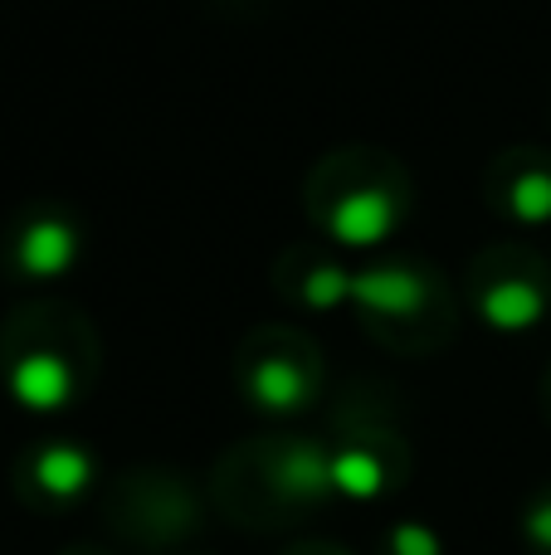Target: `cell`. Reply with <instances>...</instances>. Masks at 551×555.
<instances>
[{"label":"cell","instance_id":"6da1fadb","mask_svg":"<svg viewBox=\"0 0 551 555\" xmlns=\"http://www.w3.org/2000/svg\"><path fill=\"white\" fill-rule=\"evenodd\" d=\"M98 375V336L64 302H25L0 326V380L29 414H64Z\"/></svg>","mask_w":551,"mask_h":555},{"label":"cell","instance_id":"9c48e42d","mask_svg":"<svg viewBox=\"0 0 551 555\" xmlns=\"http://www.w3.org/2000/svg\"><path fill=\"white\" fill-rule=\"evenodd\" d=\"M484 201L494 205V215L523 224V230L551 224V156L527 142L498 152L484 171Z\"/></svg>","mask_w":551,"mask_h":555},{"label":"cell","instance_id":"8fae6325","mask_svg":"<svg viewBox=\"0 0 551 555\" xmlns=\"http://www.w3.org/2000/svg\"><path fill=\"white\" fill-rule=\"evenodd\" d=\"M351 273L357 269H347L332 249L293 244V249H283V259L273 263V287H279L293 307L337 312V307H351Z\"/></svg>","mask_w":551,"mask_h":555},{"label":"cell","instance_id":"3957f363","mask_svg":"<svg viewBox=\"0 0 551 555\" xmlns=\"http://www.w3.org/2000/svg\"><path fill=\"white\" fill-rule=\"evenodd\" d=\"M351 312L381 346L425 356L454 336L459 302L449 283L420 259H381L351 273Z\"/></svg>","mask_w":551,"mask_h":555},{"label":"cell","instance_id":"7c38bea8","mask_svg":"<svg viewBox=\"0 0 551 555\" xmlns=\"http://www.w3.org/2000/svg\"><path fill=\"white\" fill-rule=\"evenodd\" d=\"M386 555H439V541L430 527H415V521H400L386 537Z\"/></svg>","mask_w":551,"mask_h":555},{"label":"cell","instance_id":"52a82bcc","mask_svg":"<svg viewBox=\"0 0 551 555\" xmlns=\"http://www.w3.org/2000/svg\"><path fill=\"white\" fill-rule=\"evenodd\" d=\"M244 459L254 463V478L264 488V502L273 512H303L318 507L332 488V453L328 443L312 439H264L254 449H244Z\"/></svg>","mask_w":551,"mask_h":555},{"label":"cell","instance_id":"5b68a950","mask_svg":"<svg viewBox=\"0 0 551 555\" xmlns=\"http://www.w3.org/2000/svg\"><path fill=\"white\" fill-rule=\"evenodd\" d=\"M469 307L498 336H527L551 312V269L523 244H494L469 263Z\"/></svg>","mask_w":551,"mask_h":555},{"label":"cell","instance_id":"7a4b0ae2","mask_svg":"<svg viewBox=\"0 0 551 555\" xmlns=\"http://www.w3.org/2000/svg\"><path fill=\"white\" fill-rule=\"evenodd\" d=\"M308 215L337 249H381L410 215V176L376 146H337L308 176Z\"/></svg>","mask_w":551,"mask_h":555},{"label":"cell","instance_id":"30bf717a","mask_svg":"<svg viewBox=\"0 0 551 555\" xmlns=\"http://www.w3.org/2000/svg\"><path fill=\"white\" fill-rule=\"evenodd\" d=\"M15 482L39 507H68L93 488V453L74 439H44L20 459Z\"/></svg>","mask_w":551,"mask_h":555},{"label":"cell","instance_id":"ba28073f","mask_svg":"<svg viewBox=\"0 0 551 555\" xmlns=\"http://www.w3.org/2000/svg\"><path fill=\"white\" fill-rule=\"evenodd\" d=\"M328 453H332V488L357 502L381 498L396 482L400 463H406V443H400V434L390 424H361V420H342Z\"/></svg>","mask_w":551,"mask_h":555},{"label":"cell","instance_id":"2e32d148","mask_svg":"<svg viewBox=\"0 0 551 555\" xmlns=\"http://www.w3.org/2000/svg\"><path fill=\"white\" fill-rule=\"evenodd\" d=\"M318 555H337V551H318Z\"/></svg>","mask_w":551,"mask_h":555},{"label":"cell","instance_id":"9a60e30c","mask_svg":"<svg viewBox=\"0 0 551 555\" xmlns=\"http://www.w3.org/2000/svg\"><path fill=\"white\" fill-rule=\"evenodd\" d=\"M68 555H93V551H68Z\"/></svg>","mask_w":551,"mask_h":555},{"label":"cell","instance_id":"277c9868","mask_svg":"<svg viewBox=\"0 0 551 555\" xmlns=\"http://www.w3.org/2000/svg\"><path fill=\"white\" fill-rule=\"evenodd\" d=\"M234 385L249 410L269 420H293L318 400L322 356L293 326H254L234 351Z\"/></svg>","mask_w":551,"mask_h":555},{"label":"cell","instance_id":"5bb4252c","mask_svg":"<svg viewBox=\"0 0 551 555\" xmlns=\"http://www.w3.org/2000/svg\"><path fill=\"white\" fill-rule=\"evenodd\" d=\"M547 410H551V371H547Z\"/></svg>","mask_w":551,"mask_h":555},{"label":"cell","instance_id":"4fadbf2b","mask_svg":"<svg viewBox=\"0 0 551 555\" xmlns=\"http://www.w3.org/2000/svg\"><path fill=\"white\" fill-rule=\"evenodd\" d=\"M523 531L537 551L551 555V488L533 498V507H527V517H523Z\"/></svg>","mask_w":551,"mask_h":555},{"label":"cell","instance_id":"8992f818","mask_svg":"<svg viewBox=\"0 0 551 555\" xmlns=\"http://www.w3.org/2000/svg\"><path fill=\"white\" fill-rule=\"evenodd\" d=\"M78 254H84V224L59 205H25L0 244L5 273L25 283H54L74 269Z\"/></svg>","mask_w":551,"mask_h":555}]
</instances>
